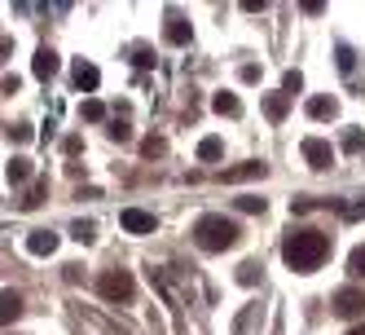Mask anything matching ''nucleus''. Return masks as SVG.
Masks as SVG:
<instances>
[{
    "label": "nucleus",
    "mask_w": 365,
    "mask_h": 335,
    "mask_svg": "<svg viewBox=\"0 0 365 335\" xmlns=\"http://www.w3.org/2000/svg\"><path fill=\"white\" fill-rule=\"evenodd\" d=\"M330 256V239L322 229H295V234L282 239V261L291 265L295 274H312L322 269V261Z\"/></svg>",
    "instance_id": "1"
},
{
    "label": "nucleus",
    "mask_w": 365,
    "mask_h": 335,
    "mask_svg": "<svg viewBox=\"0 0 365 335\" xmlns=\"http://www.w3.org/2000/svg\"><path fill=\"white\" fill-rule=\"evenodd\" d=\"M194 243L202 247V251H229L233 243H238V225L233 221H225V216H198V225H194Z\"/></svg>",
    "instance_id": "2"
},
{
    "label": "nucleus",
    "mask_w": 365,
    "mask_h": 335,
    "mask_svg": "<svg viewBox=\"0 0 365 335\" xmlns=\"http://www.w3.org/2000/svg\"><path fill=\"white\" fill-rule=\"evenodd\" d=\"M97 291L106 296V300H115V304H128L133 300V291H137V282H133V274L128 269H106L97 278Z\"/></svg>",
    "instance_id": "3"
},
{
    "label": "nucleus",
    "mask_w": 365,
    "mask_h": 335,
    "mask_svg": "<svg viewBox=\"0 0 365 335\" xmlns=\"http://www.w3.org/2000/svg\"><path fill=\"white\" fill-rule=\"evenodd\" d=\"M330 309H334V318H361V314H365V291H361V287H344V291H334Z\"/></svg>",
    "instance_id": "4"
},
{
    "label": "nucleus",
    "mask_w": 365,
    "mask_h": 335,
    "mask_svg": "<svg viewBox=\"0 0 365 335\" xmlns=\"http://www.w3.org/2000/svg\"><path fill=\"white\" fill-rule=\"evenodd\" d=\"M119 225L128 229V234H154V212H141V208H123V216H119Z\"/></svg>",
    "instance_id": "5"
},
{
    "label": "nucleus",
    "mask_w": 365,
    "mask_h": 335,
    "mask_svg": "<svg viewBox=\"0 0 365 335\" xmlns=\"http://www.w3.org/2000/svg\"><path fill=\"white\" fill-rule=\"evenodd\" d=\"M304 159H308L312 168H330V164H334V150H330V141H322V137H308V141H304Z\"/></svg>",
    "instance_id": "6"
},
{
    "label": "nucleus",
    "mask_w": 365,
    "mask_h": 335,
    "mask_svg": "<svg viewBox=\"0 0 365 335\" xmlns=\"http://www.w3.org/2000/svg\"><path fill=\"white\" fill-rule=\"evenodd\" d=\"M71 80H75V89H84V93H93V89L101 84V71H97L93 62H84V58H80V62L71 66Z\"/></svg>",
    "instance_id": "7"
},
{
    "label": "nucleus",
    "mask_w": 365,
    "mask_h": 335,
    "mask_svg": "<svg viewBox=\"0 0 365 335\" xmlns=\"http://www.w3.org/2000/svg\"><path fill=\"white\" fill-rule=\"evenodd\" d=\"M58 54H53V49H36V58H31V71H36V80H53V75H58Z\"/></svg>",
    "instance_id": "8"
},
{
    "label": "nucleus",
    "mask_w": 365,
    "mask_h": 335,
    "mask_svg": "<svg viewBox=\"0 0 365 335\" xmlns=\"http://www.w3.org/2000/svg\"><path fill=\"white\" fill-rule=\"evenodd\" d=\"M27 251L31 256H53L58 251V234H53V229H36V234L27 239Z\"/></svg>",
    "instance_id": "9"
},
{
    "label": "nucleus",
    "mask_w": 365,
    "mask_h": 335,
    "mask_svg": "<svg viewBox=\"0 0 365 335\" xmlns=\"http://www.w3.org/2000/svg\"><path fill=\"white\" fill-rule=\"evenodd\" d=\"M22 318V296L18 291H0V326H9Z\"/></svg>",
    "instance_id": "10"
},
{
    "label": "nucleus",
    "mask_w": 365,
    "mask_h": 335,
    "mask_svg": "<svg viewBox=\"0 0 365 335\" xmlns=\"http://www.w3.org/2000/svg\"><path fill=\"white\" fill-rule=\"evenodd\" d=\"M163 40L168 44H190V22L180 14H168V27H163Z\"/></svg>",
    "instance_id": "11"
},
{
    "label": "nucleus",
    "mask_w": 365,
    "mask_h": 335,
    "mask_svg": "<svg viewBox=\"0 0 365 335\" xmlns=\"http://www.w3.org/2000/svg\"><path fill=\"white\" fill-rule=\"evenodd\" d=\"M308 115L312 119H334L339 115V101L334 97H308Z\"/></svg>",
    "instance_id": "12"
},
{
    "label": "nucleus",
    "mask_w": 365,
    "mask_h": 335,
    "mask_svg": "<svg viewBox=\"0 0 365 335\" xmlns=\"http://www.w3.org/2000/svg\"><path fill=\"white\" fill-rule=\"evenodd\" d=\"M212 106H216L220 115H229V119H233V115H242V101L233 97V93H216V97H212Z\"/></svg>",
    "instance_id": "13"
},
{
    "label": "nucleus",
    "mask_w": 365,
    "mask_h": 335,
    "mask_svg": "<svg viewBox=\"0 0 365 335\" xmlns=\"http://www.w3.org/2000/svg\"><path fill=\"white\" fill-rule=\"evenodd\" d=\"M264 115H269L273 124L286 119V93H269V97H264Z\"/></svg>",
    "instance_id": "14"
},
{
    "label": "nucleus",
    "mask_w": 365,
    "mask_h": 335,
    "mask_svg": "<svg viewBox=\"0 0 365 335\" xmlns=\"http://www.w3.org/2000/svg\"><path fill=\"white\" fill-rule=\"evenodd\" d=\"M251 176H264V164H242V168H229L225 181H251Z\"/></svg>",
    "instance_id": "15"
},
{
    "label": "nucleus",
    "mask_w": 365,
    "mask_h": 335,
    "mask_svg": "<svg viewBox=\"0 0 365 335\" xmlns=\"http://www.w3.org/2000/svg\"><path fill=\"white\" fill-rule=\"evenodd\" d=\"M198 159H202V164L220 159V137H202V141H198Z\"/></svg>",
    "instance_id": "16"
},
{
    "label": "nucleus",
    "mask_w": 365,
    "mask_h": 335,
    "mask_svg": "<svg viewBox=\"0 0 365 335\" xmlns=\"http://www.w3.org/2000/svg\"><path fill=\"white\" fill-rule=\"evenodd\" d=\"M348 274H352V278H365V243L352 247V256H348Z\"/></svg>",
    "instance_id": "17"
},
{
    "label": "nucleus",
    "mask_w": 365,
    "mask_h": 335,
    "mask_svg": "<svg viewBox=\"0 0 365 335\" xmlns=\"http://www.w3.org/2000/svg\"><path fill=\"white\" fill-rule=\"evenodd\" d=\"M80 115L97 124V119H106V106H101V101H97V97H88V101H84V106H80Z\"/></svg>",
    "instance_id": "18"
},
{
    "label": "nucleus",
    "mask_w": 365,
    "mask_h": 335,
    "mask_svg": "<svg viewBox=\"0 0 365 335\" xmlns=\"http://www.w3.org/2000/svg\"><path fill=\"white\" fill-rule=\"evenodd\" d=\"M31 176V159H14L9 164V181H27Z\"/></svg>",
    "instance_id": "19"
},
{
    "label": "nucleus",
    "mask_w": 365,
    "mask_h": 335,
    "mask_svg": "<svg viewBox=\"0 0 365 335\" xmlns=\"http://www.w3.org/2000/svg\"><path fill=\"white\" fill-rule=\"evenodd\" d=\"M75 239H80V243H93V239H97V225H93V221H75Z\"/></svg>",
    "instance_id": "20"
},
{
    "label": "nucleus",
    "mask_w": 365,
    "mask_h": 335,
    "mask_svg": "<svg viewBox=\"0 0 365 335\" xmlns=\"http://www.w3.org/2000/svg\"><path fill=\"white\" fill-rule=\"evenodd\" d=\"M361 146H365V133H361V128H348V133H344V150H352V154H356Z\"/></svg>",
    "instance_id": "21"
},
{
    "label": "nucleus",
    "mask_w": 365,
    "mask_h": 335,
    "mask_svg": "<svg viewBox=\"0 0 365 335\" xmlns=\"http://www.w3.org/2000/svg\"><path fill=\"white\" fill-rule=\"evenodd\" d=\"M282 89H286V93H299V89H304V75H299V71H286V75H282Z\"/></svg>",
    "instance_id": "22"
},
{
    "label": "nucleus",
    "mask_w": 365,
    "mask_h": 335,
    "mask_svg": "<svg viewBox=\"0 0 365 335\" xmlns=\"http://www.w3.org/2000/svg\"><path fill=\"white\" fill-rule=\"evenodd\" d=\"M238 208H242V212H264V199H255V194H242V199H238Z\"/></svg>",
    "instance_id": "23"
},
{
    "label": "nucleus",
    "mask_w": 365,
    "mask_h": 335,
    "mask_svg": "<svg viewBox=\"0 0 365 335\" xmlns=\"http://www.w3.org/2000/svg\"><path fill=\"white\" fill-rule=\"evenodd\" d=\"M133 62H137V66H150V62H154V54H150L145 44H137V49H133Z\"/></svg>",
    "instance_id": "24"
},
{
    "label": "nucleus",
    "mask_w": 365,
    "mask_h": 335,
    "mask_svg": "<svg viewBox=\"0 0 365 335\" xmlns=\"http://www.w3.org/2000/svg\"><path fill=\"white\" fill-rule=\"evenodd\" d=\"M339 71H352V49L339 44Z\"/></svg>",
    "instance_id": "25"
},
{
    "label": "nucleus",
    "mask_w": 365,
    "mask_h": 335,
    "mask_svg": "<svg viewBox=\"0 0 365 335\" xmlns=\"http://www.w3.org/2000/svg\"><path fill=\"white\" fill-rule=\"evenodd\" d=\"M9 137H14V141H31V128L18 124V128H9Z\"/></svg>",
    "instance_id": "26"
},
{
    "label": "nucleus",
    "mask_w": 365,
    "mask_h": 335,
    "mask_svg": "<svg viewBox=\"0 0 365 335\" xmlns=\"http://www.w3.org/2000/svg\"><path fill=\"white\" fill-rule=\"evenodd\" d=\"M141 150H145V154H163V141H159V137H150V141H141Z\"/></svg>",
    "instance_id": "27"
},
{
    "label": "nucleus",
    "mask_w": 365,
    "mask_h": 335,
    "mask_svg": "<svg viewBox=\"0 0 365 335\" xmlns=\"http://www.w3.org/2000/svg\"><path fill=\"white\" fill-rule=\"evenodd\" d=\"M18 84H22L18 75H5V80H0V89H5V93H18Z\"/></svg>",
    "instance_id": "28"
},
{
    "label": "nucleus",
    "mask_w": 365,
    "mask_h": 335,
    "mask_svg": "<svg viewBox=\"0 0 365 335\" xmlns=\"http://www.w3.org/2000/svg\"><path fill=\"white\" fill-rule=\"evenodd\" d=\"M348 335H365V322H361V326H352V331H348Z\"/></svg>",
    "instance_id": "29"
}]
</instances>
